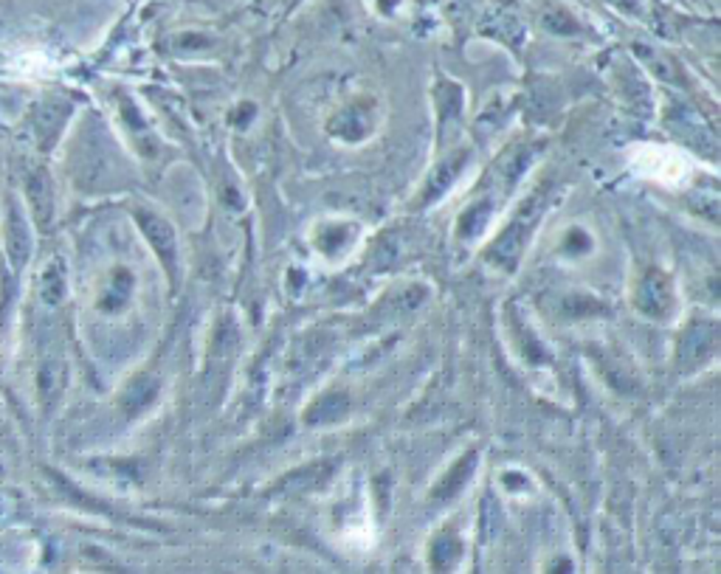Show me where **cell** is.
<instances>
[{
	"instance_id": "cell-1",
	"label": "cell",
	"mask_w": 721,
	"mask_h": 574,
	"mask_svg": "<svg viewBox=\"0 0 721 574\" xmlns=\"http://www.w3.org/2000/svg\"><path fill=\"white\" fill-rule=\"evenodd\" d=\"M539 206H541V198H533V200H530V203L524 206L521 215L516 217V223H513L511 228H507V231L502 234V240L496 243V248H494V260L502 262L504 268H513L516 260L521 257V248H524V243H527V237H530V231H533V225H536Z\"/></svg>"
},
{
	"instance_id": "cell-2",
	"label": "cell",
	"mask_w": 721,
	"mask_h": 574,
	"mask_svg": "<svg viewBox=\"0 0 721 574\" xmlns=\"http://www.w3.org/2000/svg\"><path fill=\"white\" fill-rule=\"evenodd\" d=\"M637 305L643 313L648 315H665L673 305V290L668 285V279L663 273H648L643 285H640V293H637Z\"/></svg>"
},
{
	"instance_id": "cell-3",
	"label": "cell",
	"mask_w": 721,
	"mask_h": 574,
	"mask_svg": "<svg viewBox=\"0 0 721 574\" xmlns=\"http://www.w3.org/2000/svg\"><path fill=\"white\" fill-rule=\"evenodd\" d=\"M141 225L147 231V237L153 240V248L164 257L166 268L173 270V265H175V234H173V228L156 215H141Z\"/></svg>"
},
{
	"instance_id": "cell-4",
	"label": "cell",
	"mask_w": 721,
	"mask_h": 574,
	"mask_svg": "<svg viewBox=\"0 0 721 574\" xmlns=\"http://www.w3.org/2000/svg\"><path fill=\"white\" fill-rule=\"evenodd\" d=\"M459 163H462V155L457 158V161H445L437 172L432 175V181H429V189H426V200H434L440 191L449 186L451 181H454V175H457V169H459Z\"/></svg>"
},
{
	"instance_id": "cell-5",
	"label": "cell",
	"mask_w": 721,
	"mask_h": 574,
	"mask_svg": "<svg viewBox=\"0 0 721 574\" xmlns=\"http://www.w3.org/2000/svg\"><path fill=\"white\" fill-rule=\"evenodd\" d=\"M335 127H338L335 133H342V136H347V138H350V130H355V133H352V138H358L360 133L367 130V121H364V116H360V110H358V108H352V110H347L342 119L335 121Z\"/></svg>"
},
{
	"instance_id": "cell-6",
	"label": "cell",
	"mask_w": 721,
	"mask_h": 574,
	"mask_svg": "<svg viewBox=\"0 0 721 574\" xmlns=\"http://www.w3.org/2000/svg\"><path fill=\"white\" fill-rule=\"evenodd\" d=\"M471 464H474V456H465L459 464H457V471H454V476H449L445 479V484H440V493L437 496H449V493H457V487H459V481L468 476V471H471Z\"/></svg>"
},
{
	"instance_id": "cell-7",
	"label": "cell",
	"mask_w": 721,
	"mask_h": 574,
	"mask_svg": "<svg viewBox=\"0 0 721 574\" xmlns=\"http://www.w3.org/2000/svg\"><path fill=\"white\" fill-rule=\"evenodd\" d=\"M344 406H347L344 397H327L319 402V409H313L310 414L316 419H333V417H338V411H344Z\"/></svg>"
}]
</instances>
